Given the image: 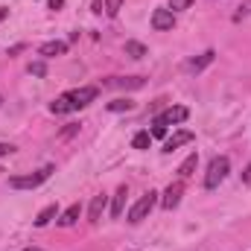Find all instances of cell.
<instances>
[{"label":"cell","instance_id":"9c48e42d","mask_svg":"<svg viewBox=\"0 0 251 251\" xmlns=\"http://www.w3.org/2000/svg\"><path fill=\"white\" fill-rule=\"evenodd\" d=\"M196 140V134L187 131V128H181V131H176L173 137H167V143H164V152H176L178 146H184V143H193Z\"/></svg>","mask_w":251,"mask_h":251},{"label":"cell","instance_id":"9a60e30c","mask_svg":"<svg viewBox=\"0 0 251 251\" xmlns=\"http://www.w3.org/2000/svg\"><path fill=\"white\" fill-rule=\"evenodd\" d=\"M79 213H82V207H79V204H70V207H67V210L62 213L59 225H64V228H70V225H73V222L79 219Z\"/></svg>","mask_w":251,"mask_h":251},{"label":"cell","instance_id":"cb8c5ba5","mask_svg":"<svg viewBox=\"0 0 251 251\" xmlns=\"http://www.w3.org/2000/svg\"><path fill=\"white\" fill-rule=\"evenodd\" d=\"M149 134H152V137H167V126H158V123H155Z\"/></svg>","mask_w":251,"mask_h":251},{"label":"cell","instance_id":"d4e9b609","mask_svg":"<svg viewBox=\"0 0 251 251\" xmlns=\"http://www.w3.org/2000/svg\"><path fill=\"white\" fill-rule=\"evenodd\" d=\"M12 152H15L12 143H0V158H6V155H12Z\"/></svg>","mask_w":251,"mask_h":251},{"label":"cell","instance_id":"44dd1931","mask_svg":"<svg viewBox=\"0 0 251 251\" xmlns=\"http://www.w3.org/2000/svg\"><path fill=\"white\" fill-rule=\"evenodd\" d=\"M29 73H32V76H47V64L44 62H32L29 64Z\"/></svg>","mask_w":251,"mask_h":251},{"label":"cell","instance_id":"4fadbf2b","mask_svg":"<svg viewBox=\"0 0 251 251\" xmlns=\"http://www.w3.org/2000/svg\"><path fill=\"white\" fill-rule=\"evenodd\" d=\"M56 213H59V207H56V204H47V207H44V210L35 216V228H44V225H50Z\"/></svg>","mask_w":251,"mask_h":251},{"label":"cell","instance_id":"8fae6325","mask_svg":"<svg viewBox=\"0 0 251 251\" xmlns=\"http://www.w3.org/2000/svg\"><path fill=\"white\" fill-rule=\"evenodd\" d=\"M102 210H105V196H94L91 199V207H88V219L91 222H100Z\"/></svg>","mask_w":251,"mask_h":251},{"label":"cell","instance_id":"603a6c76","mask_svg":"<svg viewBox=\"0 0 251 251\" xmlns=\"http://www.w3.org/2000/svg\"><path fill=\"white\" fill-rule=\"evenodd\" d=\"M193 0H170V12H181V9H190Z\"/></svg>","mask_w":251,"mask_h":251},{"label":"cell","instance_id":"d6986e66","mask_svg":"<svg viewBox=\"0 0 251 251\" xmlns=\"http://www.w3.org/2000/svg\"><path fill=\"white\" fill-rule=\"evenodd\" d=\"M149 143H152V134H149V131H137V134L131 137V146H134V149H149Z\"/></svg>","mask_w":251,"mask_h":251},{"label":"cell","instance_id":"f546056e","mask_svg":"<svg viewBox=\"0 0 251 251\" xmlns=\"http://www.w3.org/2000/svg\"><path fill=\"white\" fill-rule=\"evenodd\" d=\"M3 18H6V9H0V21H3Z\"/></svg>","mask_w":251,"mask_h":251},{"label":"cell","instance_id":"83f0119b","mask_svg":"<svg viewBox=\"0 0 251 251\" xmlns=\"http://www.w3.org/2000/svg\"><path fill=\"white\" fill-rule=\"evenodd\" d=\"M94 12H102V0H94Z\"/></svg>","mask_w":251,"mask_h":251},{"label":"cell","instance_id":"ac0fdd59","mask_svg":"<svg viewBox=\"0 0 251 251\" xmlns=\"http://www.w3.org/2000/svg\"><path fill=\"white\" fill-rule=\"evenodd\" d=\"M50 111H53V114H70V111H73V108H70V100H67V94H62V97H59V100L50 105Z\"/></svg>","mask_w":251,"mask_h":251},{"label":"cell","instance_id":"277c9868","mask_svg":"<svg viewBox=\"0 0 251 251\" xmlns=\"http://www.w3.org/2000/svg\"><path fill=\"white\" fill-rule=\"evenodd\" d=\"M67 100H70V108L79 111V108H85V105H91V102L97 100V88H79V91H70Z\"/></svg>","mask_w":251,"mask_h":251},{"label":"cell","instance_id":"52a82bcc","mask_svg":"<svg viewBox=\"0 0 251 251\" xmlns=\"http://www.w3.org/2000/svg\"><path fill=\"white\" fill-rule=\"evenodd\" d=\"M173 26H176V15H173L170 9H155V12H152V29L167 32V29H173Z\"/></svg>","mask_w":251,"mask_h":251},{"label":"cell","instance_id":"e0dca14e","mask_svg":"<svg viewBox=\"0 0 251 251\" xmlns=\"http://www.w3.org/2000/svg\"><path fill=\"white\" fill-rule=\"evenodd\" d=\"M126 56H131V59H143V56H146V47H143L140 41H126Z\"/></svg>","mask_w":251,"mask_h":251},{"label":"cell","instance_id":"4dcf8cb0","mask_svg":"<svg viewBox=\"0 0 251 251\" xmlns=\"http://www.w3.org/2000/svg\"><path fill=\"white\" fill-rule=\"evenodd\" d=\"M24 251H41V249H24Z\"/></svg>","mask_w":251,"mask_h":251},{"label":"cell","instance_id":"7402d4cb","mask_svg":"<svg viewBox=\"0 0 251 251\" xmlns=\"http://www.w3.org/2000/svg\"><path fill=\"white\" fill-rule=\"evenodd\" d=\"M120 6H123V0H105V12H108L111 18L120 12Z\"/></svg>","mask_w":251,"mask_h":251},{"label":"cell","instance_id":"1f68e13d","mask_svg":"<svg viewBox=\"0 0 251 251\" xmlns=\"http://www.w3.org/2000/svg\"><path fill=\"white\" fill-rule=\"evenodd\" d=\"M0 105H3V97H0Z\"/></svg>","mask_w":251,"mask_h":251},{"label":"cell","instance_id":"6da1fadb","mask_svg":"<svg viewBox=\"0 0 251 251\" xmlns=\"http://www.w3.org/2000/svg\"><path fill=\"white\" fill-rule=\"evenodd\" d=\"M228 173H231V161H228L225 155L213 158V161H210V167H207V176H204V187L216 190L225 178H228Z\"/></svg>","mask_w":251,"mask_h":251},{"label":"cell","instance_id":"ba28073f","mask_svg":"<svg viewBox=\"0 0 251 251\" xmlns=\"http://www.w3.org/2000/svg\"><path fill=\"white\" fill-rule=\"evenodd\" d=\"M181 196H184V181L178 178L176 184H170V187L164 190V199H161V204H164L167 210H173V207H178V201H181Z\"/></svg>","mask_w":251,"mask_h":251},{"label":"cell","instance_id":"4316f807","mask_svg":"<svg viewBox=\"0 0 251 251\" xmlns=\"http://www.w3.org/2000/svg\"><path fill=\"white\" fill-rule=\"evenodd\" d=\"M47 6H50V9H62L64 0H47Z\"/></svg>","mask_w":251,"mask_h":251},{"label":"cell","instance_id":"5bb4252c","mask_svg":"<svg viewBox=\"0 0 251 251\" xmlns=\"http://www.w3.org/2000/svg\"><path fill=\"white\" fill-rule=\"evenodd\" d=\"M126 196H128V193H126V187H120L117 193H114V204H111V216H114V219H120V216H123Z\"/></svg>","mask_w":251,"mask_h":251},{"label":"cell","instance_id":"2e32d148","mask_svg":"<svg viewBox=\"0 0 251 251\" xmlns=\"http://www.w3.org/2000/svg\"><path fill=\"white\" fill-rule=\"evenodd\" d=\"M196 164H199V155L193 152V155H190L187 161H184V164L178 167V176H181V181H184V178H190V176H193V170H196Z\"/></svg>","mask_w":251,"mask_h":251},{"label":"cell","instance_id":"30bf717a","mask_svg":"<svg viewBox=\"0 0 251 251\" xmlns=\"http://www.w3.org/2000/svg\"><path fill=\"white\" fill-rule=\"evenodd\" d=\"M38 53H41L44 59L64 56V53H67V44H64V41H47V44H41V47H38Z\"/></svg>","mask_w":251,"mask_h":251},{"label":"cell","instance_id":"ffe728a7","mask_svg":"<svg viewBox=\"0 0 251 251\" xmlns=\"http://www.w3.org/2000/svg\"><path fill=\"white\" fill-rule=\"evenodd\" d=\"M131 108H134L131 100H114V102H108V111H131Z\"/></svg>","mask_w":251,"mask_h":251},{"label":"cell","instance_id":"7c38bea8","mask_svg":"<svg viewBox=\"0 0 251 251\" xmlns=\"http://www.w3.org/2000/svg\"><path fill=\"white\" fill-rule=\"evenodd\" d=\"M213 56H216V53H213V50H207V53H201V56H199V59H193V62L187 64V70H190V73H201V70H204V67H207V64L213 62Z\"/></svg>","mask_w":251,"mask_h":251},{"label":"cell","instance_id":"5b68a950","mask_svg":"<svg viewBox=\"0 0 251 251\" xmlns=\"http://www.w3.org/2000/svg\"><path fill=\"white\" fill-rule=\"evenodd\" d=\"M187 117H190V111L184 108V105H173V108H167L164 114H158V117H155V123H158V126H170V123L176 126V123H184Z\"/></svg>","mask_w":251,"mask_h":251},{"label":"cell","instance_id":"3957f363","mask_svg":"<svg viewBox=\"0 0 251 251\" xmlns=\"http://www.w3.org/2000/svg\"><path fill=\"white\" fill-rule=\"evenodd\" d=\"M50 173H53V167H44V170H38V173H32V176H15V178H9V187L35 190V187H41V184L50 178Z\"/></svg>","mask_w":251,"mask_h":251},{"label":"cell","instance_id":"8992f818","mask_svg":"<svg viewBox=\"0 0 251 251\" xmlns=\"http://www.w3.org/2000/svg\"><path fill=\"white\" fill-rule=\"evenodd\" d=\"M105 85L108 88H123V91H137V88L146 85V79L143 76H111V79H105Z\"/></svg>","mask_w":251,"mask_h":251},{"label":"cell","instance_id":"f1b7e54d","mask_svg":"<svg viewBox=\"0 0 251 251\" xmlns=\"http://www.w3.org/2000/svg\"><path fill=\"white\" fill-rule=\"evenodd\" d=\"M243 181H251V167L246 170V173H243Z\"/></svg>","mask_w":251,"mask_h":251},{"label":"cell","instance_id":"7a4b0ae2","mask_svg":"<svg viewBox=\"0 0 251 251\" xmlns=\"http://www.w3.org/2000/svg\"><path fill=\"white\" fill-rule=\"evenodd\" d=\"M155 201H158V193H152V190H149V193H143V196H140V199L134 201V207L128 210V222H131V225H137V222H143V219H146V216L152 213V207H155Z\"/></svg>","mask_w":251,"mask_h":251},{"label":"cell","instance_id":"484cf974","mask_svg":"<svg viewBox=\"0 0 251 251\" xmlns=\"http://www.w3.org/2000/svg\"><path fill=\"white\" fill-rule=\"evenodd\" d=\"M76 131H79V126H76V123H70V126H67V128L62 131V137H70V134H76Z\"/></svg>","mask_w":251,"mask_h":251}]
</instances>
